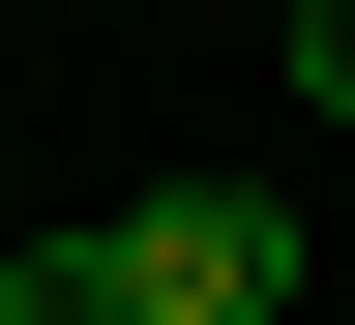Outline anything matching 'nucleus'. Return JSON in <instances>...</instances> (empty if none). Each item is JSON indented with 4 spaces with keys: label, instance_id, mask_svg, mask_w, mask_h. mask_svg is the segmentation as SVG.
I'll list each match as a JSON object with an SVG mask.
<instances>
[{
    "label": "nucleus",
    "instance_id": "obj_1",
    "mask_svg": "<svg viewBox=\"0 0 355 325\" xmlns=\"http://www.w3.org/2000/svg\"><path fill=\"white\" fill-rule=\"evenodd\" d=\"M119 296L148 325H266L296 296V207H266V177H148V207H119Z\"/></svg>",
    "mask_w": 355,
    "mask_h": 325
},
{
    "label": "nucleus",
    "instance_id": "obj_2",
    "mask_svg": "<svg viewBox=\"0 0 355 325\" xmlns=\"http://www.w3.org/2000/svg\"><path fill=\"white\" fill-rule=\"evenodd\" d=\"M0 325H148V296H119V237H30V266H0Z\"/></svg>",
    "mask_w": 355,
    "mask_h": 325
},
{
    "label": "nucleus",
    "instance_id": "obj_3",
    "mask_svg": "<svg viewBox=\"0 0 355 325\" xmlns=\"http://www.w3.org/2000/svg\"><path fill=\"white\" fill-rule=\"evenodd\" d=\"M296 89H326V118H355V0H296Z\"/></svg>",
    "mask_w": 355,
    "mask_h": 325
}]
</instances>
